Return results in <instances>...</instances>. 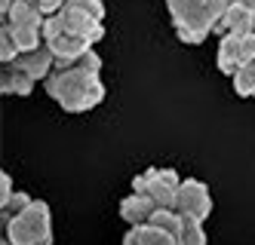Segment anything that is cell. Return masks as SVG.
Segmentation results:
<instances>
[{"label":"cell","mask_w":255,"mask_h":245,"mask_svg":"<svg viewBox=\"0 0 255 245\" xmlns=\"http://www.w3.org/2000/svg\"><path fill=\"white\" fill-rule=\"evenodd\" d=\"M12 3H15V0H0V15H6L12 9Z\"/></svg>","instance_id":"cell-24"},{"label":"cell","mask_w":255,"mask_h":245,"mask_svg":"<svg viewBox=\"0 0 255 245\" xmlns=\"http://www.w3.org/2000/svg\"><path fill=\"white\" fill-rule=\"evenodd\" d=\"M231 80H234V92L240 98H255V62L243 65Z\"/></svg>","instance_id":"cell-15"},{"label":"cell","mask_w":255,"mask_h":245,"mask_svg":"<svg viewBox=\"0 0 255 245\" xmlns=\"http://www.w3.org/2000/svg\"><path fill=\"white\" fill-rule=\"evenodd\" d=\"M215 31L218 34H249V31H255V12L234 0L231 9L225 12V18L215 25Z\"/></svg>","instance_id":"cell-13"},{"label":"cell","mask_w":255,"mask_h":245,"mask_svg":"<svg viewBox=\"0 0 255 245\" xmlns=\"http://www.w3.org/2000/svg\"><path fill=\"white\" fill-rule=\"evenodd\" d=\"M43 40L46 46L52 49V55H56V65H65V62H74L80 59V55L86 49H93L83 37L77 34H71L65 25H62V18L59 15H46V25H43Z\"/></svg>","instance_id":"cell-4"},{"label":"cell","mask_w":255,"mask_h":245,"mask_svg":"<svg viewBox=\"0 0 255 245\" xmlns=\"http://www.w3.org/2000/svg\"><path fill=\"white\" fill-rule=\"evenodd\" d=\"M181 245H206V233H203V221L181 215V233H178Z\"/></svg>","instance_id":"cell-16"},{"label":"cell","mask_w":255,"mask_h":245,"mask_svg":"<svg viewBox=\"0 0 255 245\" xmlns=\"http://www.w3.org/2000/svg\"><path fill=\"white\" fill-rule=\"evenodd\" d=\"M240 37L243 34H222L218 40V52H215V65L222 74L234 77L237 71L243 68V55H240Z\"/></svg>","instance_id":"cell-11"},{"label":"cell","mask_w":255,"mask_h":245,"mask_svg":"<svg viewBox=\"0 0 255 245\" xmlns=\"http://www.w3.org/2000/svg\"><path fill=\"white\" fill-rule=\"evenodd\" d=\"M181 187V175L175 168H144L132 178V190L157 202V209H175V196Z\"/></svg>","instance_id":"cell-3"},{"label":"cell","mask_w":255,"mask_h":245,"mask_svg":"<svg viewBox=\"0 0 255 245\" xmlns=\"http://www.w3.org/2000/svg\"><path fill=\"white\" fill-rule=\"evenodd\" d=\"M172 25H175L178 40L188 43V46H200V43H203L206 37L215 31V22H212V15H209L206 6H200V9H194V12H188V15L175 18Z\"/></svg>","instance_id":"cell-7"},{"label":"cell","mask_w":255,"mask_h":245,"mask_svg":"<svg viewBox=\"0 0 255 245\" xmlns=\"http://www.w3.org/2000/svg\"><path fill=\"white\" fill-rule=\"evenodd\" d=\"M3 245H12V242H9V239H3Z\"/></svg>","instance_id":"cell-26"},{"label":"cell","mask_w":255,"mask_h":245,"mask_svg":"<svg viewBox=\"0 0 255 245\" xmlns=\"http://www.w3.org/2000/svg\"><path fill=\"white\" fill-rule=\"evenodd\" d=\"M71 3L80 6L89 15H96V18H105V3H102V0H71Z\"/></svg>","instance_id":"cell-21"},{"label":"cell","mask_w":255,"mask_h":245,"mask_svg":"<svg viewBox=\"0 0 255 245\" xmlns=\"http://www.w3.org/2000/svg\"><path fill=\"white\" fill-rule=\"evenodd\" d=\"M148 224H154V227L166 230V233H172V236H178V233H181V215H178L175 209H157V212H154V218H151Z\"/></svg>","instance_id":"cell-17"},{"label":"cell","mask_w":255,"mask_h":245,"mask_svg":"<svg viewBox=\"0 0 255 245\" xmlns=\"http://www.w3.org/2000/svg\"><path fill=\"white\" fill-rule=\"evenodd\" d=\"M52 15H59L62 18V25L71 31V34H77V37H83V40L89 43V46H96L102 37H105V28H102V18H96V15H89V12H83L80 6H74L68 0V3L59 9V12H52Z\"/></svg>","instance_id":"cell-6"},{"label":"cell","mask_w":255,"mask_h":245,"mask_svg":"<svg viewBox=\"0 0 255 245\" xmlns=\"http://www.w3.org/2000/svg\"><path fill=\"white\" fill-rule=\"evenodd\" d=\"M12 193H15V190H12V178H9V175H3V178H0V205H3Z\"/></svg>","instance_id":"cell-22"},{"label":"cell","mask_w":255,"mask_h":245,"mask_svg":"<svg viewBox=\"0 0 255 245\" xmlns=\"http://www.w3.org/2000/svg\"><path fill=\"white\" fill-rule=\"evenodd\" d=\"M157 212V202L151 196H144V193H129L123 202H120V218L129 224V227H141V224H148Z\"/></svg>","instance_id":"cell-9"},{"label":"cell","mask_w":255,"mask_h":245,"mask_svg":"<svg viewBox=\"0 0 255 245\" xmlns=\"http://www.w3.org/2000/svg\"><path fill=\"white\" fill-rule=\"evenodd\" d=\"M34 83L37 80H34L25 68H19L15 62L3 65V71H0V92H3V95H31Z\"/></svg>","instance_id":"cell-12"},{"label":"cell","mask_w":255,"mask_h":245,"mask_svg":"<svg viewBox=\"0 0 255 245\" xmlns=\"http://www.w3.org/2000/svg\"><path fill=\"white\" fill-rule=\"evenodd\" d=\"M3 22L15 25V28H43L46 25V12L37 0H15L12 9L3 15Z\"/></svg>","instance_id":"cell-10"},{"label":"cell","mask_w":255,"mask_h":245,"mask_svg":"<svg viewBox=\"0 0 255 245\" xmlns=\"http://www.w3.org/2000/svg\"><path fill=\"white\" fill-rule=\"evenodd\" d=\"M3 233L12 245H52V212L43 199H34L25 212L3 221Z\"/></svg>","instance_id":"cell-2"},{"label":"cell","mask_w":255,"mask_h":245,"mask_svg":"<svg viewBox=\"0 0 255 245\" xmlns=\"http://www.w3.org/2000/svg\"><path fill=\"white\" fill-rule=\"evenodd\" d=\"M31 202H34V199H31L28 193H22V190H19V193H12L3 205H0V212H3V221H9V218H15L19 212H25Z\"/></svg>","instance_id":"cell-19"},{"label":"cell","mask_w":255,"mask_h":245,"mask_svg":"<svg viewBox=\"0 0 255 245\" xmlns=\"http://www.w3.org/2000/svg\"><path fill=\"white\" fill-rule=\"evenodd\" d=\"M123 245H181L178 236L154 227V224H141V227H129L123 236Z\"/></svg>","instance_id":"cell-14"},{"label":"cell","mask_w":255,"mask_h":245,"mask_svg":"<svg viewBox=\"0 0 255 245\" xmlns=\"http://www.w3.org/2000/svg\"><path fill=\"white\" fill-rule=\"evenodd\" d=\"M200 6H206V0H166V9H169L172 22L181 18V15H188V12H194V9H200Z\"/></svg>","instance_id":"cell-20"},{"label":"cell","mask_w":255,"mask_h":245,"mask_svg":"<svg viewBox=\"0 0 255 245\" xmlns=\"http://www.w3.org/2000/svg\"><path fill=\"white\" fill-rule=\"evenodd\" d=\"M175 212L178 215H188L197 221H206L212 212V196H209V187L203 181H194V178H181L178 187V196H175Z\"/></svg>","instance_id":"cell-5"},{"label":"cell","mask_w":255,"mask_h":245,"mask_svg":"<svg viewBox=\"0 0 255 245\" xmlns=\"http://www.w3.org/2000/svg\"><path fill=\"white\" fill-rule=\"evenodd\" d=\"M46 95L59 101V107L68 114H83L105 101V86L99 74L80 68L77 62H65L56 65V71L46 77Z\"/></svg>","instance_id":"cell-1"},{"label":"cell","mask_w":255,"mask_h":245,"mask_svg":"<svg viewBox=\"0 0 255 245\" xmlns=\"http://www.w3.org/2000/svg\"><path fill=\"white\" fill-rule=\"evenodd\" d=\"M19 43H15V37H12V31H9V25L3 22L0 25V62L3 65H9V62H15L19 59Z\"/></svg>","instance_id":"cell-18"},{"label":"cell","mask_w":255,"mask_h":245,"mask_svg":"<svg viewBox=\"0 0 255 245\" xmlns=\"http://www.w3.org/2000/svg\"><path fill=\"white\" fill-rule=\"evenodd\" d=\"M237 3H243L246 9H252V12H255V0H237Z\"/></svg>","instance_id":"cell-25"},{"label":"cell","mask_w":255,"mask_h":245,"mask_svg":"<svg viewBox=\"0 0 255 245\" xmlns=\"http://www.w3.org/2000/svg\"><path fill=\"white\" fill-rule=\"evenodd\" d=\"M37 3L43 6V12H46V15H52V12H59V9L68 3V0H37Z\"/></svg>","instance_id":"cell-23"},{"label":"cell","mask_w":255,"mask_h":245,"mask_svg":"<svg viewBox=\"0 0 255 245\" xmlns=\"http://www.w3.org/2000/svg\"><path fill=\"white\" fill-rule=\"evenodd\" d=\"M15 65L25 68L34 80H46L52 71H56V55H52V49L46 46V40L37 46V49H28V52H19V59H15Z\"/></svg>","instance_id":"cell-8"}]
</instances>
